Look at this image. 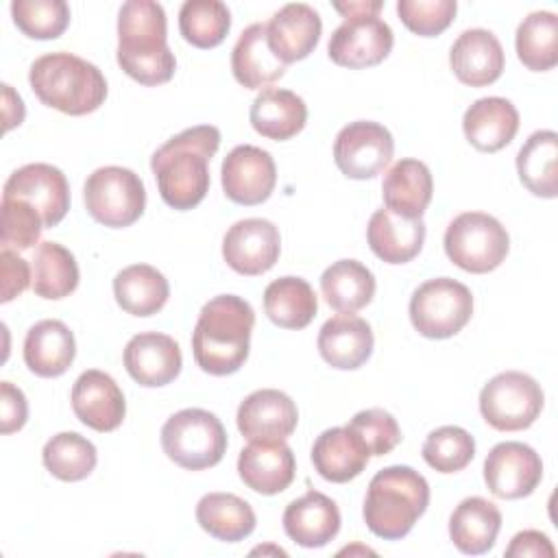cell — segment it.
Listing matches in <instances>:
<instances>
[{
	"label": "cell",
	"mask_w": 558,
	"mask_h": 558,
	"mask_svg": "<svg viewBox=\"0 0 558 558\" xmlns=\"http://www.w3.org/2000/svg\"><path fill=\"white\" fill-rule=\"evenodd\" d=\"M220 131L211 124L185 129L159 146L150 157L163 203L187 211L209 192V161L218 153Z\"/></svg>",
	"instance_id": "1"
},
{
	"label": "cell",
	"mask_w": 558,
	"mask_h": 558,
	"mask_svg": "<svg viewBox=\"0 0 558 558\" xmlns=\"http://www.w3.org/2000/svg\"><path fill=\"white\" fill-rule=\"evenodd\" d=\"M118 65L137 83L155 87L174 76L166 11L153 0H129L118 13Z\"/></svg>",
	"instance_id": "2"
},
{
	"label": "cell",
	"mask_w": 558,
	"mask_h": 558,
	"mask_svg": "<svg viewBox=\"0 0 558 558\" xmlns=\"http://www.w3.org/2000/svg\"><path fill=\"white\" fill-rule=\"evenodd\" d=\"M255 312L235 294L209 299L198 314L192 333V353L201 371L222 377L242 368L251 349Z\"/></svg>",
	"instance_id": "3"
},
{
	"label": "cell",
	"mask_w": 558,
	"mask_h": 558,
	"mask_svg": "<svg viewBox=\"0 0 558 558\" xmlns=\"http://www.w3.org/2000/svg\"><path fill=\"white\" fill-rule=\"evenodd\" d=\"M427 506V480L412 466L395 464L377 471L368 482L362 514L366 527L375 536L399 541L414 527Z\"/></svg>",
	"instance_id": "4"
},
{
	"label": "cell",
	"mask_w": 558,
	"mask_h": 558,
	"mask_svg": "<svg viewBox=\"0 0 558 558\" xmlns=\"http://www.w3.org/2000/svg\"><path fill=\"white\" fill-rule=\"evenodd\" d=\"M28 83L46 107L68 116L92 113L107 98L102 72L94 63L63 50L35 59Z\"/></svg>",
	"instance_id": "5"
},
{
	"label": "cell",
	"mask_w": 558,
	"mask_h": 558,
	"mask_svg": "<svg viewBox=\"0 0 558 558\" xmlns=\"http://www.w3.org/2000/svg\"><path fill=\"white\" fill-rule=\"evenodd\" d=\"M161 447L181 469L203 471L222 460L227 451V432L214 412L185 408L163 423Z\"/></svg>",
	"instance_id": "6"
},
{
	"label": "cell",
	"mask_w": 558,
	"mask_h": 558,
	"mask_svg": "<svg viewBox=\"0 0 558 558\" xmlns=\"http://www.w3.org/2000/svg\"><path fill=\"white\" fill-rule=\"evenodd\" d=\"M442 244L447 257L458 268L484 275L501 266L510 248V238L495 216L484 211H464L447 225Z\"/></svg>",
	"instance_id": "7"
},
{
	"label": "cell",
	"mask_w": 558,
	"mask_h": 558,
	"mask_svg": "<svg viewBox=\"0 0 558 558\" xmlns=\"http://www.w3.org/2000/svg\"><path fill=\"white\" fill-rule=\"evenodd\" d=\"M471 316L473 294L464 283L451 277L427 279L412 292L410 320L425 338H451L466 327Z\"/></svg>",
	"instance_id": "8"
},
{
	"label": "cell",
	"mask_w": 558,
	"mask_h": 558,
	"mask_svg": "<svg viewBox=\"0 0 558 558\" xmlns=\"http://www.w3.org/2000/svg\"><path fill=\"white\" fill-rule=\"evenodd\" d=\"M83 198L87 214L111 229L131 227L146 207V190L140 174L122 166L94 170L85 181Z\"/></svg>",
	"instance_id": "9"
},
{
	"label": "cell",
	"mask_w": 558,
	"mask_h": 558,
	"mask_svg": "<svg viewBox=\"0 0 558 558\" xmlns=\"http://www.w3.org/2000/svg\"><path fill=\"white\" fill-rule=\"evenodd\" d=\"M543 403L541 384L521 371L495 375L480 392V412L497 432L527 429L538 418Z\"/></svg>",
	"instance_id": "10"
},
{
	"label": "cell",
	"mask_w": 558,
	"mask_h": 558,
	"mask_svg": "<svg viewBox=\"0 0 558 558\" xmlns=\"http://www.w3.org/2000/svg\"><path fill=\"white\" fill-rule=\"evenodd\" d=\"M395 140L390 131L371 120H355L342 126L333 142V161L349 179H373L392 159Z\"/></svg>",
	"instance_id": "11"
},
{
	"label": "cell",
	"mask_w": 558,
	"mask_h": 558,
	"mask_svg": "<svg viewBox=\"0 0 558 558\" xmlns=\"http://www.w3.org/2000/svg\"><path fill=\"white\" fill-rule=\"evenodd\" d=\"M392 44V28L379 15H353L331 33L327 54L336 65L362 70L381 63Z\"/></svg>",
	"instance_id": "12"
},
{
	"label": "cell",
	"mask_w": 558,
	"mask_h": 558,
	"mask_svg": "<svg viewBox=\"0 0 558 558\" xmlns=\"http://www.w3.org/2000/svg\"><path fill=\"white\" fill-rule=\"evenodd\" d=\"M543 480V460L525 442H497L484 460V482L499 499H521Z\"/></svg>",
	"instance_id": "13"
},
{
	"label": "cell",
	"mask_w": 558,
	"mask_h": 558,
	"mask_svg": "<svg viewBox=\"0 0 558 558\" xmlns=\"http://www.w3.org/2000/svg\"><path fill=\"white\" fill-rule=\"evenodd\" d=\"M281 253L279 229L266 218H244L222 238V257L231 270L246 277L268 272Z\"/></svg>",
	"instance_id": "14"
},
{
	"label": "cell",
	"mask_w": 558,
	"mask_h": 558,
	"mask_svg": "<svg viewBox=\"0 0 558 558\" xmlns=\"http://www.w3.org/2000/svg\"><path fill=\"white\" fill-rule=\"evenodd\" d=\"M222 190L229 201L238 205H259L270 198L275 183H277V168L275 159L268 150L240 144L222 161L220 168Z\"/></svg>",
	"instance_id": "15"
},
{
	"label": "cell",
	"mask_w": 558,
	"mask_h": 558,
	"mask_svg": "<svg viewBox=\"0 0 558 558\" xmlns=\"http://www.w3.org/2000/svg\"><path fill=\"white\" fill-rule=\"evenodd\" d=\"M2 198H20L31 203L44 227H57L70 209V185L65 174L50 163H26L17 168L4 183Z\"/></svg>",
	"instance_id": "16"
},
{
	"label": "cell",
	"mask_w": 558,
	"mask_h": 558,
	"mask_svg": "<svg viewBox=\"0 0 558 558\" xmlns=\"http://www.w3.org/2000/svg\"><path fill=\"white\" fill-rule=\"evenodd\" d=\"M70 399L76 418L96 432H113L124 421V395L116 379L98 368H89L76 377Z\"/></svg>",
	"instance_id": "17"
},
{
	"label": "cell",
	"mask_w": 558,
	"mask_h": 558,
	"mask_svg": "<svg viewBox=\"0 0 558 558\" xmlns=\"http://www.w3.org/2000/svg\"><path fill=\"white\" fill-rule=\"evenodd\" d=\"M122 360L126 373L146 388H159L174 381L183 366L179 342L159 331L133 336L124 347Z\"/></svg>",
	"instance_id": "18"
},
{
	"label": "cell",
	"mask_w": 558,
	"mask_h": 558,
	"mask_svg": "<svg viewBox=\"0 0 558 558\" xmlns=\"http://www.w3.org/2000/svg\"><path fill=\"white\" fill-rule=\"evenodd\" d=\"M235 421L248 440H286L296 429L299 410L286 392L262 388L240 403Z\"/></svg>",
	"instance_id": "19"
},
{
	"label": "cell",
	"mask_w": 558,
	"mask_h": 558,
	"mask_svg": "<svg viewBox=\"0 0 558 558\" xmlns=\"http://www.w3.org/2000/svg\"><path fill=\"white\" fill-rule=\"evenodd\" d=\"M238 473L251 490L277 495L294 480V453L283 440H251L238 456Z\"/></svg>",
	"instance_id": "20"
},
{
	"label": "cell",
	"mask_w": 558,
	"mask_h": 558,
	"mask_svg": "<svg viewBox=\"0 0 558 558\" xmlns=\"http://www.w3.org/2000/svg\"><path fill=\"white\" fill-rule=\"evenodd\" d=\"M320 15L305 2L281 7L266 24L268 48L283 65L310 57L320 39Z\"/></svg>",
	"instance_id": "21"
},
{
	"label": "cell",
	"mask_w": 558,
	"mask_h": 558,
	"mask_svg": "<svg viewBox=\"0 0 558 558\" xmlns=\"http://www.w3.org/2000/svg\"><path fill=\"white\" fill-rule=\"evenodd\" d=\"M449 63L460 83L469 87H484L501 76L506 54L499 39L490 31L469 28L453 41Z\"/></svg>",
	"instance_id": "22"
},
{
	"label": "cell",
	"mask_w": 558,
	"mask_h": 558,
	"mask_svg": "<svg viewBox=\"0 0 558 558\" xmlns=\"http://www.w3.org/2000/svg\"><path fill=\"white\" fill-rule=\"evenodd\" d=\"M340 510L336 501L318 490H307L283 510V530L301 547H325L340 532Z\"/></svg>",
	"instance_id": "23"
},
{
	"label": "cell",
	"mask_w": 558,
	"mask_h": 558,
	"mask_svg": "<svg viewBox=\"0 0 558 558\" xmlns=\"http://www.w3.org/2000/svg\"><path fill=\"white\" fill-rule=\"evenodd\" d=\"M320 357L338 371H355L373 353L371 325L355 314H336L318 331Z\"/></svg>",
	"instance_id": "24"
},
{
	"label": "cell",
	"mask_w": 558,
	"mask_h": 558,
	"mask_svg": "<svg viewBox=\"0 0 558 558\" xmlns=\"http://www.w3.org/2000/svg\"><path fill=\"white\" fill-rule=\"evenodd\" d=\"M464 137L480 153H497L506 148L519 131L517 107L501 96L475 100L462 118Z\"/></svg>",
	"instance_id": "25"
},
{
	"label": "cell",
	"mask_w": 558,
	"mask_h": 558,
	"mask_svg": "<svg viewBox=\"0 0 558 558\" xmlns=\"http://www.w3.org/2000/svg\"><path fill=\"white\" fill-rule=\"evenodd\" d=\"M371 453L351 427L325 429L312 447V464L316 473L333 484L355 480L368 464Z\"/></svg>",
	"instance_id": "26"
},
{
	"label": "cell",
	"mask_w": 558,
	"mask_h": 558,
	"mask_svg": "<svg viewBox=\"0 0 558 558\" xmlns=\"http://www.w3.org/2000/svg\"><path fill=\"white\" fill-rule=\"evenodd\" d=\"M366 240L381 262L405 264L423 248L425 222L423 218H403L381 207L368 220Z\"/></svg>",
	"instance_id": "27"
},
{
	"label": "cell",
	"mask_w": 558,
	"mask_h": 558,
	"mask_svg": "<svg viewBox=\"0 0 558 558\" xmlns=\"http://www.w3.org/2000/svg\"><path fill=\"white\" fill-rule=\"evenodd\" d=\"M76 357V340L70 327L57 318L35 323L24 338V362L37 377L63 375Z\"/></svg>",
	"instance_id": "28"
},
{
	"label": "cell",
	"mask_w": 558,
	"mask_h": 558,
	"mask_svg": "<svg viewBox=\"0 0 558 558\" xmlns=\"http://www.w3.org/2000/svg\"><path fill=\"white\" fill-rule=\"evenodd\" d=\"M248 120L262 137L286 142L303 131L307 122V105L290 89L266 87L255 96Z\"/></svg>",
	"instance_id": "29"
},
{
	"label": "cell",
	"mask_w": 558,
	"mask_h": 558,
	"mask_svg": "<svg viewBox=\"0 0 558 558\" xmlns=\"http://www.w3.org/2000/svg\"><path fill=\"white\" fill-rule=\"evenodd\" d=\"M434 179L418 159H399L384 177L381 196L386 209L403 218H421L432 203Z\"/></svg>",
	"instance_id": "30"
},
{
	"label": "cell",
	"mask_w": 558,
	"mask_h": 558,
	"mask_svg": "<svg viewBox=\"0 0 558 558\" xmlns=\"http://www.w3.org/2000/svg\"><path fill=\"white\" fill-rule=\"evenodd\" d=\"M499 530V508L477 495L462 499L449 517V538L466 556H480L493 549Z\"/></svg>",
	"instance_id": "31"
},
{
	"label": "cell",
	"mask_w": 558,
	"mask_h": 558,
	"mask_svg": "<svg viewBox=\"0 0 558 558\" xmlns=\"http://www.w3.org/2000/svg\"><path fill=\"white\" fill-rule=\"evenodd\" d=\"M231 70L246 89H262L286 74V65L268 48L266 24L255 22L240 33L231 50Z\"/></svg>",
	"instance_id": "32"
},
{
	"label": "cell",
	"mask_w": 558,
	"mask_h": 558,
	"mask_svg": "<svg viewBox=\"0 0 558 558\" xmlns=\"http://www.w3.org/2000/svg\"><path fill=\"white\" fill-rule=\"evenodd\" d=\"M198 525L222 543L244 541L255 530L251 504L233 493H207L196 504Z\"/></svg>",
	"instance_id": "33"
},
{
	"label": "cell",
	"mask_w": 558,
	"mask_h": 558,
	"mask_svg": "<svg viewBox=\"0 0 558 558\" xmlns=\"http://www.w3.org/2000/svg\"><path fill=\"white\" fill-rule=\"evenodd\" d=\"M519 181L541 198L558 196V135L534 131L517 153Z\"/></svg>",
	"instance_id": "34"
},
{
	"label": "cell",
	"mask_w": 558,
	"mask_h": 558,
	"mask_svg": "<svg viewBox=\"0 0 558 558\" xmlns=\"http://www.w3.org/2000/svg\"><path fill=\"white\" fill-rule=\"evenodd\" d=\"M113 296L126 314L153 316L166 305L170 286L155 266L133 264L113 277Z\"/></svg>",
	"instance_id": "35"
},
{
	"label": "cell",
	"mask_w": 558,
	"mask_h": 558,
	"mask_svg": "<svg viewBox=\"0 0 558 558\" xmlns=\"http://www.w3.org/2000/svg\"><path fill=\"white\" fill-rule=\"evenodd\" d=\"M320 292L329 307L353 314L375 296V277L357 259H338L320 275Z\"/></svg>",
	"instance_id": "36"
},
{
	"label": "cell",
	"mask_w": 558,
	"mask_h": 558,
	"mask_svg": "<svg viewBox=\"0 0 558 558\" xmlns=\"http://www.w3.org/2000/svg\"><path fill=\"white\" fill-rule=\"evenodd\" d=\"M264 312L281 329H303L314 320L318 299L305 279L279 277L264 290Z\"/></svg>",
	"instance_id": "37"
},
{
	"label": "cell",
	"mask_w": 558,
	"mask_h": 558,
	"mask_svg": "<svg viewBox=\"0 0 558 558\" xmlns=\"http://www.w3.org/2000/svg\"><path fill=\"white\" fill-rule=\"evenodd\" d=\"M33 290L41 299L70 296L78 286V264L59 242H41L33 255Z\"/></svg>",
	"instance_id": "38"
},
{
	"label": "cell",
	"mask_w": 558,
	"mask_h": 558,
	"mask_svg": "<svg viewBox=\"0 0 558 558\" xmlns=\"http://www.w3.org/2000/svg\"><path fill=\"white\" fill-rule=\"evenodd\" d=\"M514 48L519 61L532 72L551 70L558 63V17L551 11H534L517 28Z\"/></svg>",
	"instance_id": "39"
},
{
	"label": "cell",
	"mask_w": 558,
	"mask_h": 558,
	"mask_svg": "<svg viewBox=\"0 0 558 558\" xmlns=\"http://www.w3.org/2000/svg\"><path fill=\"white\" fill-rule=\"evenodd\" d=\"M44 466L61 482L85 480L98 462V453L92 440L76 432H61L52 436L41 451Z\"/></svg>",
	"instance_id": "40"
},
{
	"label": "cell",
	"mask_w": 558,
	"mask_h": 558,
	"mask_svg": "<svg viewBox=\"0 0 558 558\" xmlns=\"http://www.w3.org/2000/svg\"><path fill=\"white\" fill-rule=\"evenodd\" d=\"M231 13L220 0H185L179 9V31L187 44L207 50L225 41Z\"/></svg>",
	"instance_id": "41"
},
{
	"label": "cell",
	"mask_w": 558,
	"mask_h": 558,
	"mask_svg": "<svg viewBox=\"0 0 558 558\" xmlns=\"http://www.w3.org/2000/svg\"><path fill=\"white\" fill-rule=\"evenodd\" d=\"M11 15L15 26L31 39H57L70 24L65 0H13Z\"/></svg>",
	"instance_id": "42"
},
{
	"label": "cell",
	"mask_w": 558,
	"mask_h": 558,
	"mask_svg": "<svg viewBox=\"0 0 558 558\" xmlns=\"http://www.w3.org/2000/svg\"><path fill=\"white\" fill-rule=\"evenodd\" d=\"M475 456L473 436L458 425H442L423 442V460L438 473H456L469 466Z\"/></svg>",
	"instance_id": "43"
},
{
	"label": "cell",
	"mask_w": 558,
	"mask_h": 558,
	"mask_svg": "<svg viewBox=\"0 0 558 558\" xmlns=\"http://www.w3.org/2000/svg\"><path fill=\"white\" fill-rule=\"evenodd\" d=\"M2 227H0V242L2 248H15V251H26L33 248L39 242L44 220L39 211L20 198H2Z\"/></svg>",
	"instance_id": "44"
},
{
	"label": "cell",
	"mask_w": 558,
	"mask_h": 558,
	"mask_svg": "<svg viewBox=\"0 0 558 558\" xmlns=\"http://www.w3.org/2000/svg\"><path fill=\"white\" fill-rule=\"evenodd\" d=\"M458 11L456 0H399L397 13L408 31L421 37H436L449 28Z\"/></svg>",
	"instance_id": "45"
},
{
	"label": "cell",
	"mask_w": 558,
	"mask_h": 558,
	"mask_svg": "<svg viewBox=\"0 0 558 558\" xmlns=\"http://www.w3.org/2000/svg\"><path fill=\"white\" fill-rule=\"evenodd\" d=\"M347 427H351L362 438L371 456H386L401 442L397 418L381 408H368L353 414Z\"/></svg>",
	"instance_id": "46"
},
{
	"label": "cell",
	"mask_w": 558,
	"mask_h": 558,
	"mask_svg": "<svg viewBox=\"0 0 558 558\" xmlns=\"http://www.w3.org/2000/svg\"><path fill=\"white\" fill-rule=\"evenodd\" d=\"M0 275H2V292H0L2 303H9L33 283V272L26 259H22L11 248H2L0 253Z\"/></svg>",
	"instance_id": "47"
},
{
	"label": "cell",
	"mask_w": 558,
	"mask_h": 558,
	"mask_svg": "<svg viewBox=\"0 0 558 558\" xmlns=\"http://www.w3.org/2000/svg\"><path fill=\"white\" fill-rule=\"evenodd\" d=\"M28 403L24 392L11 381L0 384V432L13 434L26 425Z\"/></svg>",
	"instance_id": "48"
},
{
	"label": "cell",
	"mask_w": 558,
	"mask_h": 558,
	"mask_svg": "<svg viewBox=\"0 0 558 558\" xmlns=\"http://www.w3.org/2000/svg\"><path fill=\"white\" fill-rule=\"evenodd\" d=\"M506 556L508 558H525V556L554 558L556 549L547 534H543L538 530H523L512 536L510 545L506 547Z\"/></svg>",
	"instance_id": "49"
},
{
	"label": "cell",
	"mask_w": 558,
	"mask_h": 558,
	"mask_svg": "<svg viewBox=\"0 0 558 558\" xmlns=\"http://www.w3.org/2000/svg\"><path fill=\"white\" fill-rule=\"evenodd\" d=\"M2 111H4V129L11 131L13 126H20L24 120V102L20 94L13 92L11 85H2Z\"/></svg>",
	"instance_id": "50"
},
{
	"label": "cell",
	"mask_w": 558,
	"mask_h": 558,
	"mask_svg": "<svg viewBox=\"0 0 558 558\" xmlns=\"http://www.w3.org/2000/svg\"><path fill=\"white\" fill-rule=\"evenodd\" d=\"M384 2L381 0H353V2H333V9L342 17H353V15H379Z\"/></svg>",
	"instance_id": "51"
}]
</instances>
